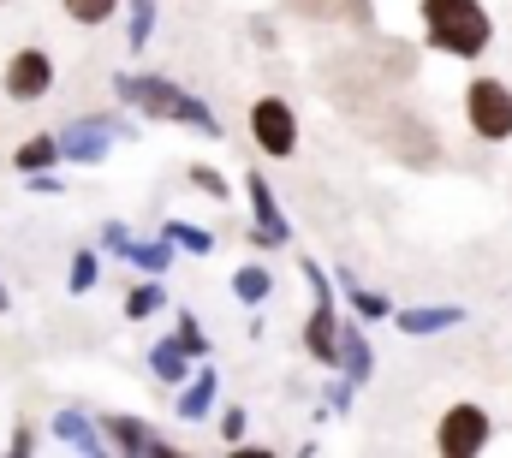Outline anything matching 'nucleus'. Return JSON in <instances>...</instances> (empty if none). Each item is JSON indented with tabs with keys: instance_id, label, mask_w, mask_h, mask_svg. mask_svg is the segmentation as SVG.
<instances>
[{
	"instance_id": "obj_2",
	"label": "nucleus",
	"mask_w": 512,
	"mask_h": 458,
	"mask_svg": "<svg viewBox=\"0 0 512 458\" xmlns=\"http://www.w3.org/2000/svg\"><path fill=\"white\" fill-rule=\"evenodd\" d=\"M489 435H495L489 411L471 405V399H459V405H447L441 423H435V453L441 458H477L483 447H489Z\"/></svg>"
},
{
	"instance_id": "obj_3",
	"label": "nucleus",
	"mask_w": 512,
	"mask_h": 458,
	"mask_svg": "<svg viewBox=\"0 0 512 458\" xmlns=\"http://www.w3.org/2000/svg\"><path fill=\"white\" fill-rule=\"evenodd\" d=\"M120 90H126L137 108H149V114L179 119V125H197V131H209V137H215V114H209L203 102H191L185 90H173L167 78H120Z\"/></svg>"
},
{
	"instance_id": "obj_14",
	"label": "nucleus",
	"mask_w": 512,
	"mask_h": 458,
	"mask_svg": "<svg viewBox=\"0 0 512 458\" xmlns=\"http://www.w3.org/2000/svg\"><path fill=\"white\" fill-rule=\"evenodd\" d=\"M209 399H215V375H197V387L185 393V417H197V411H209Z\"/></svg>"
},
{
	"instance_id": "obj_7",
	"label": "nucleus",
	"mask_w": 512,
	"mask_h": 458,
	"mask_svg": "<svg viewBox=\"0 0 512 458\" xmlns=\"http://www.w3.org/2000/svg\"><path fill=\"white\" fill-rule=\"evenodd\" d=\"M48 90H54V60H48L42 48H24V54L6 60V96H12V102H36V96H48Z\"/></svg>"
},
{
	"instance_id": "obj_22",
	"label": "nucleus",
	"mask_w": 512,
	"mask_h": 458,
	"mask_svg": "<svg viewBox=\"0 0 512 458\" xmlns=\"http://www.w3.org/2000/svg\"><path fill=\"white\" fill-rule=\"evenodd\" d=\"M179 345H185V351H203V334H197V322H191V316L179 322Z\"/></svg>"
},
{
	"instance_id": "obj_8",
	"label": "nucleus",
	"mask_w": 512,
	"mask_h": 458,
	"mask_svg": "<svg viewBox=\"0 0 512 458\" xmlns=\"http://www.w3.org/2000/svg\"><path fill=\"white\" fill-rule=\"evenodd\" d=\"M245 185H251V209H256V244H286L292 227H286V215H280L268 179H262V173H245Z\"/></svg>"
},
{
	"instance_id": "obj_6",
	"label": "nucleus",
	"mask_w": 512,
	"mask_h": 458,
	"mask_svg": "<svg viewBox=\"0 0 512 458\" xmlns=\"http://www.w3.org/2000/svg\"><path fill=\"white\" fill-rule=\"evenodd\" d=\"M304 274H310V286H316V310H310V322H304V351H310L316 363H334V351H340V322H334V304H328V274H322L316 262H304Z\"/></svg>"
},
{
	"instance_id": "obj_1",
	"label": "nucleus",
	"mask_w": 512,
	"mask_h": 458,
	"mask_svg": "<svg viewBox=\"0 0 512 458\" xmlns=\"http://www.w3.org/2000/svg\"><path fill=\"white\" fill-rule=\"evenodd\" d=\"M417 12H423L429 48H441V54L477 60V54L495 42V18H489L477 0H417Z\"/></svg>"
},
{
	"instance_id": "obj_21",
	"label": "nucleus",
	"mask_w": 512,
	"mask_h": 458,
	"mask_svg": "<svg viewBox=\"0 0 512 458\" xmlns=\"http://www.w3.org/2000/svg\"><path fill=\"white\" fill-rule=\"evenodd\" d=\"M167 232H173L179 244H191V250H209V232L203 227H167Z\"/></svg>"
},
{
	"instance_id": "obj_20",
	"label": "nucleus",
	"mask_w": 512,
	"mask_h": 458,
	"mask_svg": "<svg viewBox=\"0 0 512 458\" xmlns=\"http://www.w3.org/2000/svg\"><path fill=\"white\" fill-rule=\"evenodd\" d=\"M155 304H161V292H155V286H143V292H131V298H126V310H131V316H149Z\"/></svg>"
},
{
	"instance_id": "obj_9",
	"label": "nucleus",
	"mask_w": 512,
	"mask_h": 458,
	"mask_svg": "<svg viewBox=\"0 0 512 458\" xmlns=\"http://www.w3.org/2000/svg\"><path fill=\"white\" fill-rule=\"evenodd\" d=\"M465 310L459 304H435V310H399V328L405 334H441V328H459Z\"/></svg>"
},
{
	"instance_id": "obj_18",
	"label": "nucleus",
	"mask_w": 512,
	"mask_h": 458,
	"mask_svg": "<svg viewBox=\"0 0 512 458\" xmlns=\"http://www.w3.org/2000/svg\"><path fill=\"white\" fill-rule=\"evenodd\" d=\"M245 423H251V417H245V411L233 405V411L221 417V441H227V447H239V441H245Z\"/></svg>"
},
{
	"instance_id": "obj_13",
	"label": "nucleus",
	"mask_w": 512,
	"mask_h": 458,
	"mask_svg": "<svg viewBox=\"0 0 512 458\" xmlns=\"http://www.w3.org/2000/svg\"><path fill=\"white\" fill-rule=\"evenodd\" d=\"M155 369H161L167 381H179V375H185V345H179V340L161 345V351H155Z\"/></svg>"
},
{
	"instance_id": "obj_17",
	"label": "nucleus",
	"mask_w": 512,
	"mask_h": 458,
	"mask_svg": "<svg viewBox=\"0 0 512 458\" xmlns=\"http://www.w3.org/2000/svg\"><path fill=\"white\" fill-rule=\"evenodd\" d=\"M191 185H197V191H209V197H227V179H221L215 167H191Z\"/></svg>"
},
{
	"instance_id": "obj_4",
	"label": "nucleus",
	"mask_w": 512,
	"mask_h": 458,
	"mask_svg": "<svg viewBox=\"0 0 512 458\" xmlns=\"http://www.w3.org/2000/svg\"><path fill=\"white\" fill-rule=\"evenodd\" d=\"M465 119L483 143H507L512 137V90L501 78H471L465 84Z\"/></svg>"
},
{
	"instance_id": "obj_19",
	"label": "nucleus",
	"mask_w": 512,
	"mask_h": 458,
	"mask_svg": "<svg viewBox=\"0 0 512 458\" xmlns=\"http://www.w3.org/2000/svg\"><path fill=\"white\" fill-rule=\"evenodd\" d=\"M48 161H54V143H48V137H42V143H30V149L18 155V167H48Z\"/></svg>"
},
{
	"instance_id": "obj_12",
	"label": "nucleus",
	"mask_w": 512,
	"mask_h": 458,
	"mask_svg": "<svg viewBox=\"0 0 512 458\" xmlns=\"http://www.w3.org/2000/svg\"><path fill=\"white\" fill-rule=\"evenodd\" d=\"M114 6H120V0H66V12H72L78 24H108Z\"/></svg>"
},
{
	"instance_id": "obj_5",
	"label": "nucleus",
	"mask_w": 512,
	"mask_h": 458,
	"mask_svg": "<svg viewBox=\"0 0 512 458\" xmlns=\"http://www.w3.org/2000/svg\"><path fill=\"white\" fill-rule=\"evenodd\" d=\"M251 137H256V149L262 155H298V114L280 102V96H262L251 108Z\"/></svg>"
},
{
	"instance_id": "obj_11",
	"label": "nucleus",
	"mask_w": 512,
	"mask_h": 458,
	"mask_svg": "<svg viewBox=\"0 0 512 458\" xmlns=\"http://www.w3.org/2000/svg\"><path fill=\"white\" fill-rule=\"evenodd\" d=\"M233 286H239V298H245V304H262V298H268V286H274V280H268V268H239V274H233Z\"/></svg>"
},
{
	"instance_id": "obj_10",
	"label": "nucleus",
	"mask_w": 512,
	"mask_h": 458,
	"mask_svg": "<svg viewBox=\"0 0 512 458\" xmlns=\"http://www.w3.org/2000/svg\"><path fill=\"white\" fill-rule=\"evenodd\" d=\"M334 363H346V375H352V381H364V375H370V345H364V334H358V328H346V334H340Z\"/></svg>"
},
{
	"instance_id": "obj_15",
	"label": "nucleus",
	"mask_w": 512,
	"mask_h": 458,
	"mask_svg": "<svg viewBox=\"0 0 512 458\" xmlns=\"http://www.w3.org/2000/svg\"><path fill=\"white\" fill-rule=\"evenodd\" d=\"M352 304H358V316H364V322H376V316H387V310H393L382 292H352Z\"/></svg>"
},
{
	"instance_id": "obj_16",
	"label": "nucleus",
	"mask_w": 512,
	"mask_h": 458,
	"mask_svg": "<svg viewBox=\"0 0 512 458\" xmlns=\"http://www.w3.org/2000/svg\"><path fill=\"white\" fill-rule=\"evenodd\" d=\"M114 441H120V447H149L143 423H131V417H114Z\"/></svg>"
}]
</instances>
